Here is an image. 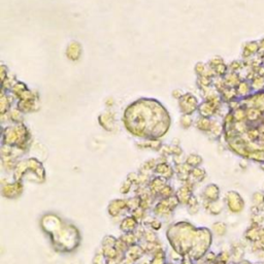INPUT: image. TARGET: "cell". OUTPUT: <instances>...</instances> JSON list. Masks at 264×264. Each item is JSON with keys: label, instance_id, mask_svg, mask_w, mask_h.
Here are the masks:
<instances>
[{"label": "cell", "instance_id": "obj_1", "mask_svg": "<svg viewBox=\"0 0 264 264\" xmlns=\"http://www.w3.org/2000/svg\"><path fill=\"white\" fill-rule=\"evenodd\" d=\"M235 116L237 143L246 151L264 157V90L244 99Z\"/></svg>", "mask_w": 264, "mask_h": 264}]
</instances>
